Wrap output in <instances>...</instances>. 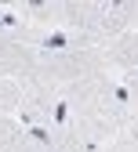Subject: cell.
I'll use <instances>...</instances> for the list:
<instances>
[{"instance_id": "obj_5", "label": "cell", "mask_w": 138, "mask_h": 152, "mask_svg": "<svg viewBox=\"0 0 138 152\" xmlns=\"http://www.w3.org/2000/svg\"><path fill=\"white\" fill-rule=\"evenodd\" d=\"M18 141H22V127L15 120H0V152H18Z\"/></svg>"}, {"instance_id": "obj_4", "label": "cell", "mask_w": 138, "mask_h": 152, "mask_svg": "<svg viewBox=\"0 0 138 152\" xmlns=\"http://www.w3.org/2000/svg\"><path fill=\"white\" fill-rule=\"evenodd\" d=\"M18 109H22V91H18V80H0V120H11Z\"/></svg>"}, {"instance_id": "obj_2", "label": "cell", "mask_w": 138, "mask_h": 152, "mask_svg": "<svg viewBox=\"0 0 138 152\" xmlns=\"http://www.w3.org/2000/svg\"><path fill=\"white\" fill-rule=\"evenodd\" d=\"M102 51H106V62L120 72H138V29H127L120 36H109L102 40Z\"/></svg>"}, {"instance_id": "obj_3", "label": "cell", "mask_w": 138, "mask_h": 152, "mask_svg": "<svg viewBox=\"0 0 138 152\" xmlns=\"http://www.w3.org/2000/svg\"><path fill=\"white\" fill-rule=\"evenodd\" d=\"M18 152H55V134H51V127H22Z\"/></svg>"}, {"instance_id": "obj_1", "label": "cell", "mask_w": 138, "mask_h": 152, "mask_svg": "<svg viewBox=\"0 0 138 152\" xmlns=\"http://www.w3.org/2000/svg\"><path fill=\"white\" fill-rule=\"evenodd\" d=\"M62 109H66V120L80 130L94 148L113 145L116 134H120L124 123H127L124 87H116L109 76H94V80H84V83L62 91Z\"/></svg>"}, {"instance_id": "obj_6", "label": "cell", "mask_w": 138, "mask_h": 152, "mask_svg": "<svg viewBox=\"0 0 138 152\" xmlns=\"http://www.w3.org/2000/svg\"><path fill=\"white\" fill-rule=\"evenodd\" d=\"M98 152H138V141H120V138H116L113 145H106V148H98Z\"/></svg>"}]
</instances>
